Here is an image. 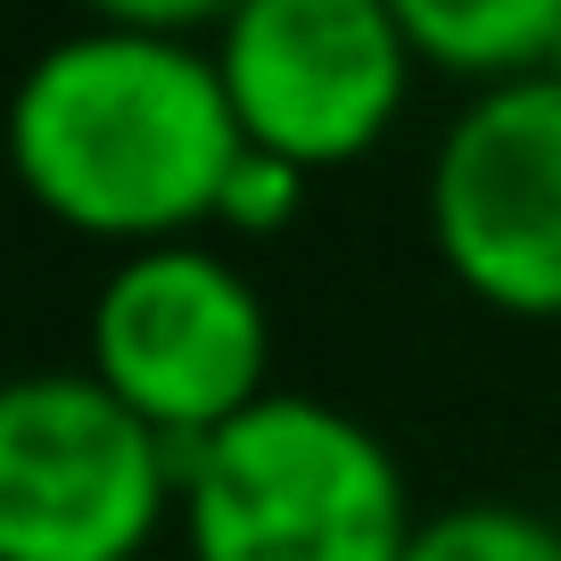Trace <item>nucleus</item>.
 I'll return each mask as SVG.
<instances>
[{
    "label": "nucleus",
    "instance_id": "nucleus-1",
    "mask_svg": "<svg viewBox=\"0 0 561 561\" xmlns=\"http://www.w3.org/2000/svg\"><path fill=\"white\" fill-rule=\"evenodd\" d=\"M9 158L50 224L133 256L215 224L248 133L215 50L191 34L83 25L18 75Z\"/></svg>",
    "mask_w": 561,
    "mask_h": 561
},
{
    "label": "nucleus",
    "instance_id": "nucleus-2",
    "mask_svg": "<svg viewBox=\"0 0 561 561\" xmlns=\"http://www.w3.org/2000/svg\"><path fill=\"white\" fill-rule=\"evenodd\" d=\"M421 512L371 421L273 388L182 455L191 561H404Z\"/></svg>",
    "mask_w": 561,
    "mask_h": 561
},
{
    "label": "nucleus",
    "instance_id": "nucleus-3",
    "mask_svg": "<svg viewBox=\"0 0 561 561\" xmlns=\"http://www.w3.org/2000/svg\"><path fill=\"white\" fill-rule=\"evenodd\" d=\"M182 504V455L91 371L0 397V561H140Z\"/></svg>",
    "mask_w": 561,
    "mask_h": 561
},
{
    "label": "nucleus",
    "instance_id": "nucleus-4",
    "mask_svg": "<svg viewBox=\"0 0 561 561\" xmlns=\"http://www.w3.org/2000/svg\"><path fill=\"white\" fill-rule=\"evenodd\" d=\"M91 380H107L182 455L273 397V306L207 240L116 256L91 298Z\"/></svg>",
    "mask_w": 561,
    "mask_h": 561
},
{
    "label": "nucleus",
    "instance_id": "nucleus-5",
    "mask_svg": "<svg viewBox=\"0 0 561 561\" xmlns=\"http://www.w3.org/2000/svg\"><path fill=\"white\" fill-rule=\"evenodd\" d=\"M207 50L248 149L306 174L371 158L421 67L388 0H240Z\"/></svg>",
    "mask_w": 561,
    "mask_h": 561
},
{
    "label": "nucleus",
    "instance_id": "nucleus-6",
    "mask_svg": "<svg viewBox=\"0 0 561 561\" xmlns=\"http://www.w3.org/2000/svg\"><path fill=\"white\" fill-rule=\"evenodd\" d=\"M430 248L479 306L561 322V83L471 91L430 158Z\"/></svg>",
    "mask_w": 561,
    "mask_h": 561
},
{
    "label": "nucleus",
    "instance_id": "nucleus-7",
    "mask_svg": "<svg viewBox=\"0 0 561 561\" xmlns=\"http://www.w3.org/2000/svg\"><path fill=\"white\" fill-rule=\"evenodd\" d=\"M388 9L421 67L462 75L479 91L545 75L561 42V0H388Z\"/></svg>",
    "mask_w": 561,
    "mask_h": 561
},
{
    "label": "nucleus",
    "instance_id": "nucleus-8",
    "mask_svg": "<svg viewBox=\"0 0 561 561\" xmlns=\"http://www.w3.org/2000/svg\"><path fill=\"white\" fill-rule=\"evenodd\" d=\"M404 561H561V528L528 504H446L421 512Z\"/></svg>",
    "mask_w": 561,
    "mask_h": 561
},
{
    "label": "nucleus",
    "instance_id": "nucleus-9",
    "mask_svg": "<svg viewBox=\"0 0 561 561\" xmlns=\"http://www.w3.org/2000/svg\"><path fill=\"white\" fill-rule=\"evenodd\" d=\"M306 165H289V158H273V149H248L240 165H231V182H224V207H215V224L224 231H280L289 215L306 207Z\"/></svg>",
    "mask_w": 561,
    "mask_h": 561
},
{
    "label": "nucleus",
    "instance_id": "nucleus-10",
    "mask_svg": "<svg viewBox=\"0 0 561 561\" xmlns=\"http://www.w3.org/2000/svg\"><path fill=\"white\" fill-rule=\"evenodd\" d=\"M91 25H140V34H198V25H224L240 0H83Z\"/></svg>",
    "mask_w": 561,
    "mask_h": 561
},
{
    "label": "nucleus",
    "instance_id": "nucleus-11",
    "mask_svg": "<svg viewBox=\"0 0 561 561\" xmlns=\"http://www.w3.org/2000/svg\"><path fill=\"white\" fill-rule=\"evenodd\" d=\"M545 83H561V42H553V58H545Z\"/></svg>",
    "mask_w": 561,
    "mask_h": 561
}]
</instances>
